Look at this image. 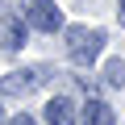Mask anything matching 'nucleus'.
<instances>
[{
	"mask_svg": "<svg viewBox=\"0 0 125 125\" xmlns=\"http://www.w3.org/2000/svg\"><path fill=\"white\" fill-rule=\"evenodd\" d=\"M100 50H104V33L100 29H88V25H71L67 29V54H71V62L88 67Z\"/></svg>",
	"mask_w": 125,
	"mask_h": 125,
	"instance_id": "1",
	"label": "nucleus"
},
{
	"mask_svg": "<svg viewBox=\"0 0 125 125\" xmlns=\"http://www.w3.org/2000/svg\"><path fill=\"white\" fill-rule=\"evenodd\" d=\"M25 25L38 29V33H54V29H62V9L54 0H33L25 9Z\"/></svg>",
	"mask_w": 125,
	"mask_h": 125,
	"instance_id": "2",
	"label": "nucleus"
},
{
	"mask_svg": "<svg viewBox=\"0 0 125 125\" xmlns=\"http://www.w3.org/2000/svg\"><path fill=\"white\" fill-rule=\"evenodd\" d=\"M42 79H46V67H21V71L0 75V92L4 96H29Z\"/></svg>",
	"mask_w": 125,
	"mask_h": 125,
	"instance_id": "3",
	"label": "nucleus"
},
{
	"mask_svg": "<svg viewBox=\"0 0 125 125\" xmlns=\"http://www.w3.org/2000/svg\"><path fill=\"white\" fill-rule=\"evenodd\" d=\"M25 33H29V25H25L21 13H4L0 17V50H21Z\"/></svg>",
	"mask_w": 125,
	"mask_h": 125,
	"instance_id": "4",
	"label": "nucleus"
},
{
	"mask_svg": "<svg viewBox=\"0 0 125 125\" xmlns=\"http://www.w3.org/2000/svg\"><path fill=\"white\" fill-rule=\"evenodd\" d=\"M46 125H75V104L67 96H54L46 104Z\"/></svg>",
	"mask_w": 125,
	"mask_h": 125,
	"instance_id": "5",
	"label": "nucleus"
},
{
	"mask_svg": "<svg viewBox=\"0 0 125 125\" xmlns=\"http://www.w3.org/2000/svg\"><path fill=\"white\" fill-rule=\"evenodd\" d=\"M83 125H117V117L104 100H88L83 104Z\"/></svg>",
	"mask_w": 125,
	"mask_h": 125,
	"instance_id": "6",
	"label": "nucleus"
},
{
	"mask_svg": "<svg viewBox=\"0 0 125 125\" xmlns=\"http://www.w3.org/2000/svg\"><path fill=\"white\" fill-rule=\"evenodd\" d=\"M104 79H108V88H125V62L121 58H113L104 67Z\"/></svg>",
	"mask_w": 125,
	"mask_h": 125,
	"instance_id": "7",
	"label": "nucleus"
},
{
	"mask_svg": "<svg viewBox=\"0 0 125 125\" xmlns=\"http://www.w3.org/2000/svg\"><path fill=\"white\" fill-rule=\"evenodd\" d=\"M9 125H38V121H33V117H25V113H17V117H13Z\"/></svg>",
	"mask_w": 125,
	"mask_h": 125,
	"instance_id": "8",
	"label": "nucleus"
},
{
	"mask_svg": "<svg viewBox=\"0 0 125 125\" xmlns=\"http://www.w3.org/2000/svg\"><path fill=\"white\" fill-rule=\"evenodd\" d=\"M117 9H121V21H125V0H117Z\"/></svg>",
	"mask_w": 125,
	"mask_h": 125,
	"instance_id": "9",
	"label": "nucleus"
},
{
	"mask_svg": "<svg viewBox=\"0 0 125 125\" xmlns=\"http://www.w3.org/2000/svg\"><path fill=\"white\" fill-rule=\"evenodd\" d=\"M0 121H4V113H0Z\"/></svg>",
	"mask_w": 125,
	"mask_h": 125,
	"instance_id": "10",
	"label": "nucleus"
}]
</instances>
